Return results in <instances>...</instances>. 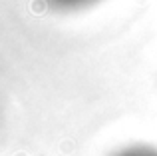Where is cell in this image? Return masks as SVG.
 I'll return each mask as SVG.
<instances>
[{
    "label": "cell",
    "mask_w": 157,
    "mask_h": 156,
    "mask_svg": "<svg viewBox=\"0 0 157 156\" xmlns=\"http://www.w3.org/2000/svg\"><path fill=\"white\" fill-rule=\"evenodd\" d=\"M50 10L62 12V14H70V12H80L86 8L98 4L100 0H42Z\"/></svg>",
    "instance_id": "1"
},
{
    "label": "cell",
    "mask_w": 157,
    "mask_h": 156,
    "mask_svg": "<svg viewBox=\"0 0 157 156\" xmlns=\"http://www.w3.org/2000/svg\"><path fill=\"white\" fill-rule=\"evenodd\" d=\"M109 156H157V146L153 144H127L123 148L111 152Z\"/></svg>",
    "instance_id": "2"
}]
</instances>
